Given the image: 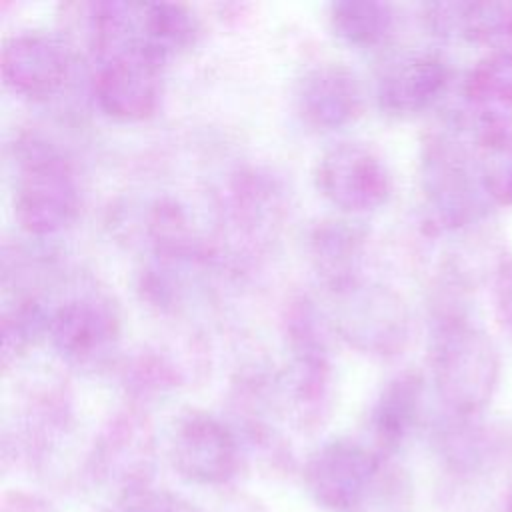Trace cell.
I'll list each match as a JSON object with an SVG mask.
<instances>
[{
	"label": "cell",
	"mask_w": 512,
	"mask_h": 512,
	"mask_svg": "<svg viewBox=\"0 0 512 512\" xmlns=\"http://www.w3.org/2000/svg\"><path fill=\"white\" fill-rule=\"evenodd\" d=\"M14 216L32 236L66 230L80 210V186L72 162L54 144L24 136L16 144Z\"/></svg>",
	"instance_id": "6da1fadb"
},
{
	"label": "cell",
	"mask_w": 512,
	"mask_h": 512,
	"mask_svg": "<svg viewBox=\"0 0 512 512\" xmlns=\"http://www.w3.org/2000/svg\"><path fill=\"white\" fill-rule=\"evenodd\" d=\"M282 332L290 356V406L302 430L320 428L332 408L330 326L308 296H294L282 314Z\"/></svg>",
	"instance_id": "7a4b0ae2"
},
{
	"label": "cell",
	"mask_w": 512,
	"mask_h": 512,
	"mask_svg": "<svg viewBox=\"0 0 512 512\" xmlns=\"http://www.w3.org/2000/svg\"><path fill=\"white\" fill-rule=\"evenodd\" d=\"M432 378L454 416L468 418L490 400L496 382V354L490 340L454 314L436 320L430 342Z\"/></svg>",
	"instance_id": "3957f363"
},
{
	"label": "cell",
	"mask_w": 512,
	"mask_h": 512,
	"mask_svg": "<svg viewBox=\"0 0 512 512\" xmlns=\"http://www.w3.org/2000/svg\"><path fill=\"white\" fill-rule=\"evenodd\" d=\"M384 458L350 438L316 448L304 464V486L312 500L330 512H358L380 486Z\"/></svg>",
	"instance_id": "277c9868"
},
{
	"label": "cell",
	"mask_w": 512,
	"mask_h": 512,
	"mask_svg": "<svg viewBox=\"0 0 512 512\" xmlns=\"http://www.w3.org/2000/svg\"><path fill=\"white\" fill-rule=\"evenodd\" d=\"M154 468L156 440L148 416L136 406L110 416L88 454L90 476L122 498L150 488Z\"/></svg>",
	"instance_id": "5b68a950"
},
{
	"label": "cell",
	"mask_w": 512,
	"mask_h": 512,
	"mask_svg": "<svg viewBox=\"0 0 512 512\" xmlns=\"http://www.w3.org/2000/svg\"><path fill=\"white\" fill-rule=\"evenodd\" d=\"M334 298V328L352 348L370 356H394L404 348L408 310L392 288L362 280Z\"/></svg>",
	"instance_id": "8992f818"
},
{
	"label": "cell",
	"mask_w": 512,
	"mask_h": 512,
	"mask_svg": "<svg viewBox=\"0 0 512 512\" xmlns=\"http://www.w3.org/2000/svg\"><path fill=\"white\" fill-rule=\"evenodd\" d=\"M320 194L348 214L380 208L392 188L390 172L380 154L356 140H342L326 148L314 170Z\"/></svg>",
	"instance_id": "52a82bcc"
},
{
	"label": "cell",
	"mask_w": 512,
	"mask_h": 512,
	"mask_svg": "<svg viewBox=\"0 0 512 512\" xmlns=\"http://www.w3.org/2000/svg\"><path fill=\"white\" fill-rule=\"evenodd\" d=\"M98 108L118 122L150 118L162 98V62L140 44L98 58L92 80Z\"/></svg>",
	"instance_id": "ba28073f"
},
{
	"label": "cell",
	"mask_w": 512,
	"mask_h": 512,
	"mask_svg": "<svg viewBox=\"0 0 512 512\" xmlns=\"http://www.w3.org/2000/svg\"><path fill=\"white\" fill-rule=\"evenodd\" d=\"M170 460L184 480L222 486L238 472L240 444L232 428L214 414L188 410L172 426Z\"/></svg>",
	"instance_id": "9c48e42d"
},
{
	"label": "cell",
	"mask_w": 512,
	"mask_h": 512,
	"mask_svg": "<svg viewBox=\"0 0 512 512\" xmlns=\"http://www.w3.org/2000/svg\"><path fill=\"white\" fill-rule=\"evenodd\" d=\"M46 336L62 360L88 366L112 352L120 336V318L104 296H72L50 310Z\"/></svg>",
	"instance_id": "30bf717a"
},
{
	"label": "cell",
	"mask_w": 512,
	"mask_h": 512,
	"mask_svg": "<svg viewBox=\"0 0 512 512\" xmlns=\"http://www.w3.org/2000/svg\"><path fill=\"white\" fill-rule=\"evenodd\" d=\"M218 210L226 236L242 240L246 248H258L276 234L284 220V190L270 174L246 168L230 178Z\"/></svg>",
	"instance_id": "8fae6325"
},
{
	"label": "cell",
	"mask_w": 512,
	"mask_h": 512,
	"mask_svg": "<svg viewBox=\"0 0 512 512\" xmlns=\"http://www.w3.org/2000/svg\"><path fill=\"white\" fill-rule=\"evenodd\" d=\"M72 70L70 48L48 32H18L4 40L0 74L4 84L28 100H46L62 90Z\"/></svg>",
	"instance_id": "7c38bea8"
},
{
	"label": "cell",
	"mask_w": 512,
	"mask_h": 512,
	"mask_svg": "<svg viewBox=\"0 0 512 512\" xmlns=\"http://www.w3.org/2000/svg\"><path fill=\"white\" fill-rule=\"evenodd\" d=\"M294 106L308 128L320 132L336 130L360 114L362 88L356 74L344 64H318L298 80Z\"/></svg>",
	"instance_id": "4fadbf2b"
},
{
	"label": "cell",
	"mask_w": 512,
	"mask_h": 512,
	"mask_svg": "<svg viewBox=\"0 0 512 512\" xmlns=\"http://www.w3.org/2000/svg\"><path fill=\"white\" fill-rule=\"evenodd\" d=\"M306 248L316 276L332 294L364 280L366 234L356 224L324 218L312 226Z\"/></svg>",
	"instance_id": "5bb4252c"
},
{
	"label": "cell",
	"mask_w": 512,
	"mask_h": 512,
	"mask_svg": "<svg viewBox=\"0 0 512 512\" xmlns=\"http://www.w3.org/2000/svg\"><path fill=\"white\" fill-rule=\"evenodd\" d=\"M448 70L434 54H404L390 60L376 82V100L384 112L416 114L446 88Z\"/></svg>",
	"instance_id": "9a60e30c"
},
{
	"label": "cell",
	"mask_w": 512,
	"mask_h": 512,
	"mask_svg": "<svg viewBox=\"0 0 512 512\" xmlns=\"http://www.w3.org/2000/svg\"><path fill=\"white\" fill-rule=\"evenodd\" d=\"M422 186L434 222L460 226L470 216V182L460 154L442 138L428 142L422 160Z\"/></svg>",
	"instance_id": "2e32d148"
},
{
	"label": "cell",
	"mask_w": 512,
	"mask_h": 512,
	"mask_svg": "<svg viewBox=\"0 0 512 512\" xmlns=\"http://www.w3.org/2000/svg\"><path fill=\"white\" fill-rule=\"evenodd\" d=\"M420 398L422 380L414 372H402L384 384L370 412V430L382 456L398 450L414 430Z\"/></svg>",
	"instance_id": "e0dca14e"
},
{
	"label": "cell",
	"mask_w": 512,
	"mask_h": 512,
	"mask_svg": "<svg viewBox=\"0 0 512 512\" xmlns=\"http://www.w3.org/2000/svg\"><path fill=\"white\" fill-rule=\"evenodd\" d=\"M200 22L184 4H138V44L162 64L196 44Z\"/></svg>",
	"instance_id": "ac0fdd59"
},
{
	"label": "cell",
	"mask_w": 512,
	"mask_h": 512,
	"mask_svg": "<svg viewBox=\"0 0 512 512\" xmlns=\"http://www.w3.org/2000/svg\"><path fill=\"white\" fill-rule=\"evenodd\" d=\"M470 108L486 128L512 118V56H494L478 64L464 86Z\"/></svg>",
	"instance_id": "d6986e66"
},
{
	"label": "cell",
	"mask_w": 512,
	"mask_h": 512,
	"mask_svg": "<svg viewBox=\"0 0 512 512\" xmlns=\"http://www.w3.org/2000/svg\"><path fill=\"white\" fill-rule=\"evenodd\" d=\"M328 20L340 40L358 48L382 44L394 28L392 8L376 0L332 2Z\"/></svg>",
	"instance_id": "ffe728a7"
},
{
	"label": "cell",
	"mask_w": 512,
	"mask_h": 512,
	"mask_svg": "<svg viewBox=\"0 0 512 512\" xmlns=\"http://www.w3.org/2000/svg\"><path fill=\"white\" fill-rule=\"evenodd\" d=\"M50 312L34 296H22L2 314V368L8 370L16 364L36 342L40 334H46Z\"/></svg>",
	"instance_id": "44dd1931"
},
{
	"label": "cell",
	"mask_w": 512,
	"mask_h": 512,
	"mask_svg": "<svg viewBox=\"0 0 512 512\" xmlns=\"http://www.w3.org/2000/svg\"><path fill=\"white\" fill-rule=\"evenodd\" d=\"M180 382L176 364L156 350H142L134 354L122 368V384L128 394L138 400L162 396L174 390Z\"/></svg>",
	"instance_id": "7402d4cb"
},
{
	"label": "cell",
	"mask_w": 512,
	"mask_h": 512,
	"mask_svg": "<svg viewBox=\"0 0 512 512\" xmlns=\"http://www.w3.org/2000/svg\"><path fill=\"white\" fill-rule=\"evenodd\" d=\"M484 156L486 190L500 202H512V138L490 136Z\"/></svg>",
	"instance_id": "603a6c76"
},
{
	"label": "cell",
	"mask_w": 512,
	"mask_h": 512,
	"mask_svg": "<svg viewBox=\"0 0 512 512\" xmlns=\"http://www.w3.org/2000/svg\"><path fill=\"white\" fill-rule=\"evenodd\" d=\"M110 512H202L192 502L182 496L164 492V490H140L128 496L118 498L116 506Z\"/></svg>",
	"instance_id": "cb8c5ba5"
},
{
	"label": "cell",
	"mask_w": 512,
	"mask_h": 512,
	"mask_svg": "<svg viewBox=\"0 0 512 512\" xmlns=\"http://www.w3.org/2000/svg\"><path fill=\"white\" fill-rule=\"evenodd\" d=\"M0 512H58L48 500L24 490L4 492L0 500Z\"/></svg>",
	"instance_id": "d4e9b609"
},
{
	"label": "cell",
	"mask_w": 512,
	"mask_h": 512,
	"mask_svg": "<svg viewBox=\"0 0 512 512\" xmlns=\"http://www.w3.org/2000/svg\"><path fill=\"white\" fill-rule=\"evenodd\" d=\"M502 308H504V314H506V318L512 326V274L508 276V282L502 288Z\"/></svg>",
	"instance_id": "484cf974"
},
{
	"label": "cell",
	"mask_w": 512,
	"mask_h": 512,
	"mask_svg": "<svg viewBox=\"0 0 512 512\" xmlns=\"http://www.w3.org/2000/svg\"><path fill=\"white\" fill-rule=\"evenodd\" d=\"M504 512H512V488H510V492H508V496H506V504H504Z\"/></svg>",
	"instance_id": "4316f807"
}]
</instances>
